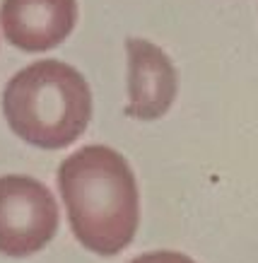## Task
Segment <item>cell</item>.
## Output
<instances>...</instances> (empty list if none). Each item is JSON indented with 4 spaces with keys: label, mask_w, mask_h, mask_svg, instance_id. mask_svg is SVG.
I'll return each mask as SVG.
<instances>
[{
    "label": "cell",
    "mask_w": 258,
    "mask_h": 263,
    "mask_svg": "<svg viewBox=\"0 0 258 263\" xmlns=\"http://www.w3.org/2000/svg\"><path fill=\"white\" fill-rule=\"evenodd\" d=\"M77 20L75 0H3L0 24L12 46L46 51L73 32Z\"/></svg>",
    "instance_id": "5"
},
{
    "label": "cell",
    "mask_w": 258,
    "mask_h": 263,
    "mask_svg": "<svg viewBox=\"0 0 258 263\" xmlns=\"http://www.w3.org/2000/svg\"><path fill=\"white\" fill-rule=\"evenodd\" d=\"M3 114L12 133L44 150L77 140L92 116L87 80L63 61H36L12 75L3 92Z\"/></svg>",
    "instance_id": "2"
},
{
    "label": "cell",
    "mask_w": 258,
    "mask_h": 263,
    "mask_svg": "<svg viewBox=\"0 0 258 263\" xmlns=\"http://www.w3.org/2000/svg\"><path fill=\"white\" fill-rule=\"evenodd\" d=\"M130 263H195L188 256L178 254V251H152V254H143L133 258Z\"/></svg>",
    "instance_id": "6"
},
{
    "label": "cell",
    "mask_w": 258,
    "mask_h": 263,
    "mask_svg": "<svg viewBox=\"0 0 258 263\" xmlns=\"http://www.w3.org/2000/svg\"><path fill=\"white\" fill-rule=\"evenodd\" d=\"M58 230L53 193L27 174L0 176V254L25 258L46 247Z\"/></svg>",
    "instance_id": "3"
},
{
    "label": "cell",
    "mask_w": 258,
    "mask_h": 263,
    "mask_svg": "<svg viewBox=\"0 0 258 263\" xmlns=\"http://www.w3.org/2000/svg\"><path fill=\"white\" fill-rule=\"evenodd\" d=\"M58 189L75 237L99 256H116L137 230L140 200L133 169L121 152L87 145L58 167Z\"/></svg>",
    "instance_id": "1"
},
{
    "label": "cell",
    "mask_w": 258,
    "mask_h": 263,
    "mask_svg": "<svg viewBox=\"0 0 258 263\" xmlns=\"http://www.w3.org/2000/svg\"><path fill=\"white\" fill-rule=\"evenodd\" d=\"M128 51V97L126 114L154 121L169 111L176 97V70L167 53L147 39H126Z\"/></svg>",
    "instance_id": "4"
}]
</instances>
